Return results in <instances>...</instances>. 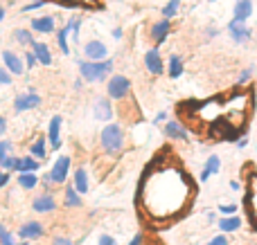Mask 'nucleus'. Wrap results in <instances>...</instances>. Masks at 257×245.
Instances as JSON below:
<instances>
[{"label":"nucleus","instance_id":"1","mask_svg":"<svg viewBox=\"0 0 257 245\" xmlns=\"http://www.w3.org/2000/svg\"><path fill=\"white\" fill-rule=\"evenodd\" d=\"M192 196H194V182L187 178L185 171L172 164H151L140 182L138 200L140 210L154 223H165L185 212Z\"/></svg>","mask_w":257,"mask_h":245},{"label":"nucleus","instance_id":"2","mask_svg":"<svg viewBox=\"0 0 257 245\" xmlns=\"http://www.w3.org/2000/svg\"><path fill=\"white\" fill-rule=\"evenodd\" d=\"M113 70V61L106 58L102 63H93V61H79V72L84 76V81L93 84V81H104Z\"/></svg>","mask_w":257,"mask_h":245},{"label":"nucleus","instance_id":"3","mask_svg":"<svg viewBox=\"0 0 257 245\" xmlns=\"http://www.w3.org/2000/svg\"><path fill=\"white\" fill-rule=\"evenodd\" d=\"M99 142H102V148L106 153H120L122 146H124V130L117 124H108L102 128V135H99Z\"/></svg>","mask_w":257,"mask_h":245},{"label":"nucleus","instance_id":"4","mask_svg":"<svg viewBox=\"0 0 257 245\" xmlns=\"http://www.w3.org/2000/svg\"><path fill=\"white\" fill-rule=\"evenodd\" d=\"M246 210H248L253 228H257V174L248 176V187H246Z\"/></svg>","mask_w":257,"mask_h":245},{"label":"nucleus","instance_id":"5","mask_svg":"<svg viewBox=\"0 0 257 245\" xmlns=\"http://www.w3.org/2000/svg\"><path fill=\"white\" fill-rule=\"evenodd\" d=\"M68 174H70V158L68 156H59L57 162L52 164V169H50V176H52V182L54 187L57 184H63L68 180Z\"/></svg>","mask_w":257,"mask_h":245},{"label":"nucleus","instance_id":"6","mask_svg":"<svg viewBox=\"0 0 257 245\" xmlns=\"http://www.w3.org/2000/svg\"><path fill=\"white\" fill-rule=\"evenodd\" d=\"M84 54H86V58H88V61L102 63V61H106L108 50H106V45H104L102 40H88V43L84 45Z\"/></svg>","mask_w":257,"mask_h":245},{"label":"nucleus","instance_id":"7","mask_svg":"<svg viewBox=\"0 0 257 245\" xmlns=\"http://www.w3.org/2000/svg\"><path fill=\"white\" fill-rule=\"evenodd\" d=\"M128 88H131V84H128V79L124 74H115L108 81V94H111V99H124L128 94Z\"/></svg>","mask_w":257,"mask_h":245},{"label":"nucleus","instance_id":"8","mask_svg":"<svg viewBox=\"0 0 257 245\" xmlns=\"http://www.w3.org/2000/svg\"><path fill=\"white\" fill-rule=\"evenodd\" d=\"M43 234H45V230L39 220H25V223L18 228V236L25 238V241H36V238H41Z\"/></svg>","mask_w":257,"mask_h":245},{"label":"nucleus","instance_id":"9","mask_svg":"<svg viewBox=\"0 0 257 245\" xmlns=\"http://www.w3.org/2000/svg\"><path fill=\"white\" fill-rule=\"evenodd\" d=\"M32 210L39 212V214H50V212L57 210V198L50 192L41 194V196H36L34 200H32Z\"/></svg>","mask_w":257,"mask_h":245},{"label":"nucleus","instance_id":"10","mask_svg":"<svg viewBox=\"0 0 257 245\" xmlns=\"http://www.w3.org/2000/svg\"><path fill=\"white\" fill-rule=\"evenodd\" d=\"M41 104V97L36 92H25V94H18L16 99H14V108H16V112H25V110H32V108H36Z\"/></svg>","mask_w":257,"mask_h":245},{"label":"nucleus","instance_id":"11","mask_svg":"<svg viewBox=\"0 0 257 245\" xmlns=\"http://www.w3.org/2000/svg\"><path fill=\"white\" fill-rule=\"evenodd\" d=\"M228 32H230V38L235 40V43H246V40L250 38V30L246 27V22L235 20V18L228 22Z\"/></svg>","mask_w":257,"mask_h":245},{"label":"nucleus","instance_id":"12","mask_svg":"<svg viewBox=\"0 0 257 245\" xmlns=\"http://www.w3.org/2000/svg\"><path fill=\"white\" fill-rule=\"evenodd\" d=\"M3 63L7 66V72H12V74H23V70H25V61L18 54H14L12 50L3 52Z\"/></svg>","mask_w":257,"mask_h":245},{"label":"nucleus","instance_id":"13","mask_svg":"<svg viewBox=\"0 0 257 245\" xmlns=\"http://www.w3.org/2000/svg\"><path fill=\"white\" fill-rule=\"evenodd\" d=\"M145 66H147V70H149L151 74H163L165 66H163V58H160V52L156 48L145 52Z\"/></svg>","mask_w":257,"mask_h":245},{"label":"nucleus","instance_id":"14","mask_svg":"<svg viewBox=\"0 0 257 245\" xmlns=\"http://www.w3.org/2000/svg\"><path fill=\"white\" fill-rule=\"evenodd\" d=\"M48 142L52 148L61 146V115H54L50 120V128H48Z\"/></svg>","mask_w":257,"mask_h":245},{"label":"nucleus","instance_id":"15","mask_svg":"<svg viewBox=\"0 0 257 245\" xmlns=\"http://www.w3.org/2000/svg\"><path fill=\"white\" fill-rule=\"evenodd\" d=\"M93 112H95V117H97V120H102V122H111V117H113V106H111V99H106V97H99L97 102H95Z\"/></svg>","mask_w":257,"mask_h":245},{"label":"nucleus","instance_id":"16","mask_svg":"<svg viewBox=\"0 0 257 245\" xmlns=\"http://www.w3.org/2000/svg\"><path fill=\"white\" fill-rule=\"evenodd\" d=\"M219 171H221V160H219V156H210L203 164V171H201V182H208Z\"/></svg>","mask_w":257,"mask_h":245},{"label":"nucleus","instance_id":"17","mask_svg":"<svg viewBox=\"0 0 257 245\" xmlns=\"http://www.w3.org/2000/svg\"><path fill=\"white\" fill-rule=\"evenodd\" d=\"M72 187H75V192L79 194H86L90 189V180H88V171L84 169V166H79V169L75 171V178H72Z\"/></svg>","mask_w":257,"mask_h":245},{"label":"nucleus","instance_id":"18","mask_svg":"<svg viewBox=\"0 0 257 245\" xmlns=\"http://www.w3.org/2000/svg\"><path fill=\"white\" fill-rule=\"evenodd\" d=\"M217 223H219L221 234H232V232H237V230H241V223H244V220L235 214V216H221Z\"/></svg>","mask_w":257,"mask_h":245},{"label":"nucleus","instance_id":"19","mask_svg":"<svg viewBox=\"0 0 257 245\" xmlns=\"http://www.w3.org/2000/svg\"><path fill=\"white\" fill-rule=\"evenodd\" d=\"M169 30H172V22L167 20V18H163V20H158L154 27H151V38L156 40V43H165V38L169 36Z\"/></svg>","mask_w":257,"mask_h":245},{"label":"nucleus","instance_id":"20","mask_svg":"<svg viewBox=\"0 0 257 245\" xmlns=\"http://www.w3.org/2000/svg\"><path fill=\"white\" fill-rule=\"evenodd\" d=\"M232 14H235V20L246 22L250 18V14H253V2H250V0H235Z\"/></svg>","mask_w":257,"mask_h":245},{"label":"nucleus","instance_id":"21","mask_svg":"<svg viewBox=\"0 0 257 245\" xmlns=\"http://www.w3.org/2000/svg\"><path fill=\"white\" fill-rule=\"evenodd\" d=\"M32 52L36 54V61L43 66H52V54H50L48 45L43 40H32Z\"/></svg>","mask_w":257,"mask_h":245},{"label":"nucleus","instance_id":"22","mask_svg":"<svg viewBox=\"0 0 257 245\" xmlns=\"http://www.w3.org/2000/svg\"><path fill=\"white\" fill-rule=\"evenodd\" d=\"M30 30L32 32H39V34H50V32H54V18L52 16L34 18V20L30 22Z\"/></svg>","mask_w":257,"mask_h":245},{"label":"nucleus","instance_id":"23","mask_svg":"<svg viewBox=\"0 0 257 245\" xmlns=\"http://www.w3.org/2000/svg\"><path fill=\"white\" fill-rule=\"evenodd\" d=\"M39 169H41V162L34 160L32 156L18 158V164H16V171H18V174H36Z\"/></svg>","mask_w":257,"mask_h":245},{"label":"nucleus","instance_id":"24","mask_svg":"<svg viewBox=\"0 0 257 245\" xmlns=\"http://www.w3.org/2000/svg\"><path fill=\"white\" fill-rule=\"evenodd\" d=\"M163 133H165V138H169V140H187V138H190V135H187V130L183 128L178 122H167Z\"/></svg>","mask_w":257,"mask_h":245},{"label":"nucleus","instance_id":"25","mask_svg":"<svg viewBox=\"0 0 257 245\" xmlns=\"http://www.w3.org/2000/svg\"><path fill=\"white\" fill-rule=\"evenodd\" d=\"M72 32V18L68 20L66 27H61V30L57 32V43H59V50H61L63 54H70V43H68V36H70Z\"/></svg>","mask_w":257,"mask_h":245},{"label":"nucleus","instance_id":"26","mask_svg":"<svg viewBox=\"0 0 257 245\" xmlns=\"http://www.w3.org/2000/svg\"><path fill=\"white\" fill-rule=\"evenodd\" d=\"M30 156L34 158V160H45V156H48V144H45V138H39L32 142L30 146Z\"/></svg>","mask_w":257,"mask_h":245},{"label":"nucleus","instance_id":"27","mask_svg":"<svg viewBox=\"0 0 257 245\" xmlns=\"http://www.w3.org/2000/svg\"><path fill=\"white\" fill-rule=\"evenodd\" d=\"M63 205L66 207H81L84 202H81V196L75 192V187H66V194H63Z\"/></svg>","mask_w":257,"mask_h":245},{"label":"nucleus","instance_id":"28","mask_svg":"<svg viewBox=\"0 0 257 245\" xmlns=\"http://www.w3.org/2000/svg\"><path fill=\"white\" fill-rule=\"evenodd\" d=\"M39 182H41V180H39V176H36V174H18V184H21L23 189H27V192H30V189H34Z\"/></svg>","mask_w":257,"mask_h":245},{"label":"nucleus","instance_id":"29","mask_svg":"<svg viewBox=\"0 0 257 245\" xmlns=\"http://www.w3.org/2000/svg\"><path fill=\"white\" fill-rule=\"evenodd\" d=\"M181 74H183V58L174 54V56L169 58V76H172V79H178Z\"/></svg>","mask_w":257,"mask_h":245},{"label":"nucleus","instance_id":"30","mask_svg":"<svg viewBox=\"0 0 257 245\" xmlns=\"http://www.w3.org/2000/svg\"><path fill=\"white\" fill-rule=\"evenodd\" d=\"M14 38H16V43H21V45H30L32 48V30H16L14 32Z\"/></svg>","mask_w":257,"mask_h":245},{"label":"nucleus","instance_id":"31","mask_svg":"<svg viewBox=\"0 0 257 245\" xmlns=\"http://www.w3.org/2000/svg\"><path fill=\"white\" fill-rule=\"evenodd\" d=\"M178 7H181V0H169L167 4H165V9H163V18H172V16H176L178 14Z\"/></svg>","mask_w":257,"mask_h":245},{"label":"nucleus","instance_id":"32","mask_svg":"<svg viewBox=\"0 0 257 245\" xmlns=\"http://www.w3.org/2000/svg\"><path fill=\"white\" fill-rule=\"evenodd\" d=\"M0 245H18L16 241H14V234L9 232L5 225H0Z\"/></svg>","mask_w":257,"mask_h":245},{"label":"nucleus","instance_id":"33","mask_svg":"<svg viewBox=\"0 0 257 245\" xmlns=\"http://www.w3.org/2000/svg\"><path fill=\"white\" fill-rule=\"evenodd\" d=\"M16 164H18V158H14V156H9V158H5L3 160V164H0V169L3 171H16Z\"/></svg>","mask_w":257,"mask_h":245},{"label":"nucleus","instance_id":"34","mask_svg":"<svg viewBox=\"0 0 257 245\" xmlns=\"http://www.w3.org/2000/svg\"><path fill=\"white\" fill-rule=\"evenodd\" d=\"M237 210H239L237 202H230V205H219V214H223V216H235Z\"/></svg>","mask_w":257,"mask_h":245},{"label":"nucleus","instance_id":"35","mask_svg":"<svg viewBox=\"0 0 257 245\" xmlns=\"http://www.w3.org/2000/svg\"><path fill=\"white\" fill-rule=\"evenodd\" d=\"M9 151H12V142H7V140H0V164H3L5 158H9Z\"/></svg>","mask_w":257,"mask_h":245},{"label":"nucleus","instance_id":"36","mask_svg":"<svg viewBox=\"0 0 257 245\" xmlns=\"http://www.w3.org/2000/svg\"><path fill=\"white\" fill-rule=\"evenodd\" d=\"M79 27H81V20L79 18H72V32H70V36H72V40H79Z\"/></svg>","mask_w":257,"mask_h":245},{"label":"nucleus","instance_id":"37","mask_svg":"<svg viewBox=\"0 0 257 245\" xmlns=\"http://www.w3.org/2000/svg\"><path fill=\"white\" fill-rule=\"evenodd\" d=\"M208 245H230V241H228L226 234H217L214 238H210V243H208Z\"/></svg>","mask_w":257,"mask_h":245},{"label":"nucleus","instance_id":"38","mask_svg":"<svg viewBox=\"0 0 257 245\" xmlns=\"http://www.w3.org/2000/svg\"><path fill=\"white\" fill-rule=\"evenodd\" d=\"M253 72H255V68H246V70L239 74V79H237V84H239V86H241V84H246V81H248L250 76H253Z\"/></svg>","mask_w":257,"mask_h":245},{"label":"nucleus","instance_id":"39","mask_svg":"<svg viewBox=\"0 0 257 245\" xmlns=\"http://www.w3.org/2000/svg\"><path fill=\"white\" fill-rule=\"evenodd\" d=\"M39 184H43V189H45V192H50V189L54 187V182H52V176H50V171L43 176V178H41V182H39Z\"/></svg>","mask_w":257,"mask_h":245},{"label":"nucleus","instance_id":"40","mask_svg":"<svg viewBox=\"0 0 257 245\" xmlns=\"http://www.w3.org/2000/svg\"><path fill=\"white\" fill-rule=\"evenodd\" d=\"M97 245H117V241L111 236V234H102V236L97 238Z\"/></svg>","mask_w":257,"mask_h":245},{"label":"nucleus","instance_id":"41","mask_svg":"<svg viewBox=\"0 0 257 245\" xmlns=\"http://www.w3.org/2000/svg\"><path fill=\"white\" fill-rule=\"evenodd\" d=\"M23 58H25V66L27 68H34L36 63H39V61H36V54L32 52V50H30V52H25V56H23Z\"/></svg>","mask_w":257,"mask_h":245},{"label":"nucleus","instance_id":"42","mask_svg":"<svg viewBox=\"0 0 257 245\" xmlns=\"http://www.w3.org/2000/svg\"><path fill=\"white\" fill-rule=\"evenodd\" d=\"M41 7H45V0H34V2L25 4V7H23V12H34V9H41Z\"/></svg>","mask_w":257,"mask_h":245},{"label":"nucleus","instance_id":"43","mask_svg":"<svg viewBox=\"0 0 257 245\" xmlns=\"http://www.w3.org/2000/svg\"><path fill=\"white\" fill-rule=\"evenodd\" d=\"M0 84H3V86H9V84H12V74H9L5 68H0Z\"/></svg>","mask_w":257,"mask_h":245},{"label":"nucleus","instance_id":"44","mask_svg":"<svg viewBox=\"0 0 257 245\" xmlns=\"http://www.w3.org/2000/svg\"><path fill=\"white\" fill-rule=\"evenodd\" d=\"M52 245H77V243H72L70 238H66V236H54L52 238Z\"/></svg>","mask_w":257,"mask_h":245},{"label":"nucleus","instance_id":"45","mask_svg":"<svg viewBox=\"0 0 257 245\" xmlns=\"http://www.w3.org/2000/svg\"><path fill=\"white\" fill-rule=\"evenodd\" d=\"M7 184H9V174L7 171H0V189L7 187Z\"/></svg>","mask_w":257,"mask_h":245},{"label":"nucleus","instance_id":"46","mask_svg":"<svg viewBox=\"0 0 257 245\" xmlns=\"http://www.w3.org/2000/svg\"><path fill=\"white\" fill-rule=\"evenodd\" d=\"M128 245H142V234H136V236L128 241Z\"/></svg>","mask_w":257,"mask_h":245},{"label":"nucleus","instance_id":"47","mask_svg":"<svg viewBox=\"0 0 257 245\" xmlns=\"http://www.w3.org/2000/svg\"><path fill=\"white\" fill-rule=\"evenodd\" d=\"M230 189H232V192H239L241 182H239V180H230Z\"/></svg>","mask_w":257,"mask_h":245},{"label":"nucleus","instance_id":"48","mask_svg":"<svg viewBox=\"0 0 257 245\" xmlns=\"http://www.w3.org/2000/svg\"><path fill=\"white\" fill-rule=\"evenodd\" d=\"M5 130H7V120H5V117L0 115V135H3Z\"/></svg>","mask_w":257,"mask_h":245},{"label":"nucleus","instance_id":"49","mask_svg":"<svg viewBox=\"0 0 257 245\" xmlns=\"http://www.w3.org/2000/svg\"><path fill=\"white\" fill-rule=\"evenodd\" d=\"M3 18H5V9L0 7V22H3Z\"/></svg>","mask_w":257,"mask_h":245},{"label":"nucleus","instance_id":"50","mask_svg":"<svg viewBox=\"0 0 257 245\" xmlns=\"http://www.w3.org/2000/svg\"><path fill=\"white\" fill-rule=\"evenodd\" d=\"M0 171H3V169H0Z\"/></svg>","mask_w":257,"mask_h":245}]
</instances>
